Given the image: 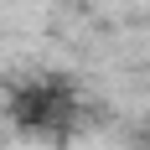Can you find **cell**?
<instances>
[{
    "mask_svg": "<svg viewBox=\"0 0 150 150\" xmlns=\"http://www.w3.org/2000/svg\"><path fill=\"white\" fill-rule=\"evenodd\" d=\"M11 119L26 135H67V124L78 119V98L62 78H36L11 93Z\"/></svg>",
    "mask_w": 150,
    "mask_h": 150,
    "instance_id": "1",
    "label": "cell"
}]
</instances>
